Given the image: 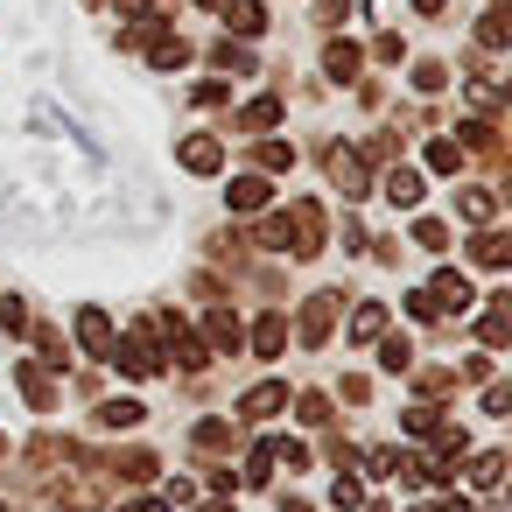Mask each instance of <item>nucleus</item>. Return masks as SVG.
<instances>
[{
	"label": "nucleus",
	"instance_id": "c85d7f7f",
	"mask_svg": "<svg viewBox=\"0 0 512 512\" xmlns=\"http://www.w3.org/2000/svg\"><path fill=\"white\" fill-rule=\"evenodd\" d=\"M414 8H421V15H442V0H414Z\"/></svg>",
	"mask_w": 512,
	"mask_h": 512
},
{
	"label": "nucleus",
	"instance_id": "393cba45",
	"mask_svg": "<svg viewBox=\"0 0 512 512\" xmlns=\"http://www.w3.org/2000/svg\"><path fill=\"white\" fill-rule=\"evenodd\" d=\"M330 498H337V505H344V512H351V505H358V498H365V491H358V477H337V484H330Z\"/></svg>",
	"mask_w": 512,
	"mask_h": 512
},
{
	"label": "nucleus",
	"instance_id": "f3484780",
	"mask_svg": "<svg viewBox=\"0 0 512 512\" xmlns=\"http://www.w3.org/2000/svg\"><path fill=\"white\" fill-rule=\"evenodd\" d=\"M498 477H505V456H498V449H484V456L470 463V484H484V491H491Z\"/></svg>",
	"mask_w": 512,
	"mask_h": 512
},
{
	"label": "nucleus",
	"instance_id": "c756f323",
	"mask_svg": "<svg viewBox=\"0 0 512 512\" xmlns=\"http://www.w3.org/2000/svg\"><path fill=\"white\" fill-rule=\"evenodd\" d=\"M281 512H309V505H302V498H288V505H281Z\"/></svg>",
	"mask_w": 512,
	"mask_h": 512
},
{
	"label": "nucleus",
	"instance_id": "7c9ffc66",
	"mask_svg": "<svg viewBox=\"0 0 512 512\" xmlns=\"http://www.w3.org/2000/svg\"><path fill=\"white\" fill-rule=\"evenodd\" d=\"M0 512H8V505H0Z\"/></svg>",
	"mask_w": 512,
	"mask_h": 512
},
{
	"label": "nucleus",
	"instance_id": "4be33fe9",
	"mask_svg": "<svg viewBox=\"0 0 512 512\" xmlns=\"http://www.w3.org/2000/svg\"><path fill=\"white\" fill-rule=\"evenodd\" d=\"M477 260H484V267H505V232H484V239H477Z\"/></svg>",
	"mask_w": 512,
	"mask_h": 512
},
{
	"label": "nucleus",
	"instance_id": "dca6fc26",
	"mask_svg": "<svg viewBox=\"0 0 512 512\" xmlns=\"http://www.w3.org/2000/svg\"><path fill=\"white\" fill-rule=\"evenodd\" d=\"M197 449H232V421H197Z\"/></svg>",
	"mask_w": 512,
	"mask_h": 512
},
{
	"label": "nucleus",
	"instance_id": "5701e85b",
	"mask_svg": "<svg viewBox=\"0 0 512 512\" xmlns=\"http://www.w3.org/2000/svg\"><path fill=\"white\" fill-rule=\"evenodd\" d=\"M456 211H463V218H491V197H484V190H463Z\"/></svg>",
	"mask_w": 512,
	"mask_h": 512
},
{
	"label": "nucleus",
	"instance_id": "f8f14e48",
	"mask_svg": "<svg viewBox=\"0 0 512 512\" xmlns=\"http://www.w3.org/2000/svg\"><path fill=\"white\" fill-rule=\"evenodd\" d=\"M260 204H267V183L260 176H239L232 183V211H260Z\"/></svg>",
	"mask_w": 512,
	"mask_h": 512
},
{
	"label": "nucleus",
	"instance_id": "2eb2a0df",
	"mask_svg": "<svg viewBox=\"0 0 512 512\" xmlns=\"http://www.w3.org/2000/svg\"><path fill=\"white\" fill-rule=\"evenodd\" d=\"M379 330H386V309H379V302H365V309L351 316V337L365 344V337H379Z\"/></svg>",
	"mask_w": 512,
	"mask_h": 512
},
{
	"label": "nucleus",
	"instance_id": "ddd939ff",
	"mask_svg": "<svg viewBox=\"0 0 512 512\" xmlns=\"http://www.w3.org/2000/svg\"><path fill=\"white\" fill-rule=\"evenodd\" d=\"M428 162H435V176H456L463 169V148L456 141H428Z\"/></svg>",
	"mask_w": 512,
	"mask_h": 512
},
{
	"label": "nucleus",
	"instance_id": "bb28decb",
	"mask_svg": "<svg viewBox=\"0 0 512 512\" xmlns=\"http://www.w3.org/2000/svg\"><path fill=\"white\" fill-rule=\"evenodd\" d=\"M442 78H449V71H442V64H414V85H421V92H435V85H442Z\"/></svg>",
	"mask_w": 512,
	"mask_h": 512
},
{
	"label": "nucleus",
	"instance_id": "a878e982",
	"mask_svg": "<svg viewBox=\"0 0 512 512\" xmlns=\"http://www.w3.org/2000/svg\"><path fill=\"white\" fill-rule=\"evenodd\" d=\"M22 323H29V309H22V302L8 295V302H0V330H22Z\"/></svg>",
	"mask_w": 512,
	"mask_h": 512
},
{
	"label": "nucleus",
	"instance_id": "1a4fd4ad",
	"mask_svg": "<svg viewBox=\"0 0 512 512\" xmlns=\"http://www.w3.org/2000/svg\"><path fill=\"white\" fill-rule=\"evenodd\" d=\"M22 393H29V407H57V379L43 365H22Z\"/></svg>",
	"mask_w": 512,
	"mask_h": 512
},
{
	"label": "nucleus",
	"instance_id": "7ed1b4c3",
	"mask_svg": "<svg viewBox=\"0 0 512 512\" xmlns=\"http://www.w3.org/2000/svg\"><path fill=\"white\" fill-rule=\"evenodd\" d=\"M330 323H337V295H316V302L302 309V344H323Z\"/></svg>",
	"mask_w": 512,
	"mask_h": 512
},
{
	"label": "nucleus",
	"instance_id": "cd10ccee",
	"mask_svg": "<svg viewBox=\"0 0 512 512\" xmlns=\"http://www.w3.org/2000/svg\"><path fill=\"white\" fill-rule=\"evenodd\" d=\"M302 421H330V400L323 393H302Z\"/></svg>",
	"mask_w": 512,
	"mask_h": 512
},
{
	"label": "nucleus",
	"instance_id": "a211bd4d",
	"mask_svg": "<svg viewBox=\"0 0 512 512\" xmlns=\"http://www.w3.org/2000/svg\"><path fill=\"white\" fill-rule=\"evenodd\" d=\"M330 78H344V85L358 78V50L351 43H330Z\"/></svg>",
	"mask_w": 512,
	"mask_h": 512
},
{
	"label": "nucleus",
	"instance_id": "6ab92c4d",
	"mask_svg": "<svg viewBox=\"0 0 512 512\" xmlns=\"http://www.w3.org/2000/svg\"><path fill=\"white\" fill-rule=\"evenodd\" d=\"M99 421H106V428H134V421H141V407H134V400H106V407H99Z\"/></svg>",
	"mask_w": 512,
	"mask_h": 512
},
{
	"label": "nucleus",
	"instance_id": "412c9836",
	"mask_svg": "<svg viewBox=\"0 0 512 512\" xmlns=\"http://www.w3.org/2000/svg\"><path fill=\"white\" fill-rule=\"evenodd\" d=\"M414 239H421L428 253H442V246H449V225H442V218H421V225H414Z\"/></svg>",
	"mask_w": 512,
	"mask_h": 512
},
{
	"label": "nucleus",
	"instance_id": "f03ea898",
	"mask_svg": "<svg viewBox=\"0 0 512 512\" xmlns=\"http://www.w3.org/2000/svg\"><path fill=\"white\" fill-rule=\"evenodd\" d=\"M113 351H120V365H127L134 379H155V372H162V351H155L148 337H127V344H113Z\"/></svg>",
	"mask_w": 512,
	"mask_h": 512
},
{
	"label": "nucleus",
	"instance_id": "423d86ee",
	"mask_svg": "<svg viewBox=\"0 0 512 512\" xmlns=\"http://www.w3.org/2000/svg\"><path fill=\"white\" fill-rule=\"evenodd\" d=\"M253 351H260V358H281V351H288V316H260Z\"/></svg>",
	"mask_w": 512,
	"mask_h": 512
},
{
	"label": "nucleus",
	"instance_id": "f257e3e1",
	"mask_svg": "<svg viewBox=\"0 0 512 512\" xmlns=\"http://www.w3.org/2000/svg\"><path fill=\"white\" fill-rule=\"evenodd\" d=\"M288 246H295L302 260L323 246V204H295V239H288Z\"/></svg>",
	"mask_w": 512,
	"mask_h": 512
},
{
	"label": "nucleus",
	"instance_id": "6e6552de",
	"mask_svg": "<svg viewBox=\"0 0 512 512\" xmlns=\"http://www.w3.org/2000/svg\"><path fill=\"white\" fill-rule=\"evenodd\" d=\"M183 162H190V169H197V176H211V169H218V162H225V148H218V141H211V134H197V141H183Z\"/></svg>",
	"mask_w": 512,
	"mask_h": 512
},
{
	"label": "nucleus",
	"instance_id": "20e7f679",
	"mask_svg": "<svg viewBox=\"0 0 512 512\" xmlns=\"http://www.w3.org/2000/svg\"><path fill=\"white\" fill-rule=\"evenodd\" d=\"M281 407H288V386H274V379H267V386H253V393L239 400V414H246V421H267V414H281Z\"/></svg>",
	"mask_w": 512,
	"mask_h": 512
},
{
	"label": "nucleus",
	"instance_id": "0eeeda50",
	"mask_svg": "<svg viewBox=\"0 0 512 512\" xmlns=\"http://www.w3.org/2000/svg\"><path fill=\"white\" fill-rule=\"evenodd\" d=\"M218 8H225V22H232L239 36H260V29H267V15H260V0H218Z\"/></svg>",
	"mask_w": 512,
	"mask_h": 512
},
{
	"label": "nucleus",
	"instance_id": "4468645a",
	"mask_svg": "<svg viewBox=\"0 0 512 512\" xmlns=\"http://www.w3.org/2000/svg\"><path fill=\"white\" fill-rule=\"evenodd\" d=\"M386 197H393V204H421V176L393 169V176H386Z\"/></svg>",
	"mask_w": 512,
	"mask_h": 512
},
{
	"label": "nucleus",
	"instance_id": "aec40b11",
	"mask_svg": "<svg viewBox=\"0 0 512 512\" xmlns=\"http://www.w3.org/2000/svg\"><path fill=\"white\" fill-rule=\"evenodd\" d=\"M113 470H120V477H134V484H148V477H155V456H148V449H134V456H120Z\"/></svg>",
	"mask_w": 512,
	"mask_h": 512
},
{
	"label": "nucleus",
	"instance_id": "39448f33",
	"mask_svg": "<svg viewBox=\"0 0 512 512\" xmlns=\"http://www.w3.org/2000/svg\"><path fill=\"white\" fill-rule=\"evenodd\" d=\"M78 344H85L92 358H106V351H113V323H106L99 309H85V316H78Z\"/></svg>",
	"mask_w": 512,
	"mask_h": 512
},
{
	"label": "nucleus",
	"instance_id": "b1692460",
	"mask_svg": "<svg viewBox=\"0 0 512 512\" xmlns=\"http://www.w3.org/2000/svg\"><path fill=\"white\" fill-rule=\"evenodd\" d=\"M274 113H281L274 99H253V106H246V127H274Z\"/></svg>",
	"mask_w": 512,
	"mask_h": 512
},
{
	"label": "nucleus",
	"instance_id": "9d476101",
	"mask_svg": "<svg viewBox=\"0 0 512 512\" xmlns=\"http://www.w3.org/2000/svg\"><path fill=\"white\" fill-rule=\"evenodd\" d=\"M204 330H211V344H218V351H239V316H232V309H211V323H204Z\"/></svg>",
	"mask_w": 512,
	"mask_h": 512
},
{
	"label": "nucleus",
	"instance_id": "9b49d317",
	"mask_svg": "<svg viewBox=\"0 0 512 512\" xmlns=\"http://www.w3.org/2000/svg\"><path fill=\"white\" fill-rule=\"evenodd\" d=\"M211 64H218V71H253V50H246V43H232V36H225V43H218V50H211Z\"/></svg>",
	"mask_w": 512,
	"mask_h": 512
}]
</instances>
